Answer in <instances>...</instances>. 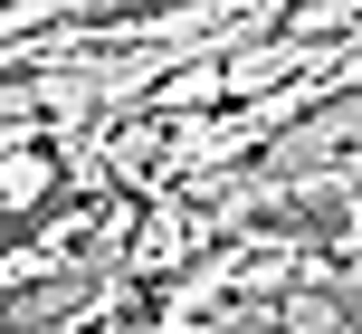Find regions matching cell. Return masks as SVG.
I'll list each match as a JSON object with an SVG mask.
<instances>
[{
  "label": "cell",
  "mask_w": 362,
  "mask_h": 334,
  "mask_svg": "<svg viewBox=\"0 0 362 334\" xmlns=\"http://www.w3.org/2000/svg\"><path fill=\"white\" fill-rule=\"evenodd\" d=\"M344 153H362V86L325 96V105H305L286 134H267V153H238L219 182H267V191H305L325 163H344Z\"/></svg>",
  "instance_id": "6da1fadb"
},
{
  "label": "cell",
  "mask_w": 362,
  "mask_h": 334,
  "mask_svg": "<svg viewBox=\"0 0 362 334\" xmlns=\"http://www.w3.org/2000/svg\"><path fill=\"white\" fill-rule=\"evenodd\" d=\"M248 239H286V248H344L353 239V201L334 182H305V191H267L248 210Z\"/></svg>",
  "instance_id": "7a4b0ae2"
},
{
  "label": "cell",
  "mask_w": 362,
  "mask_h": 334,
  "mask_svg": "<svg viewBox=\"0 0 362 334\" xmlns=\"http://www.w3.org/2000/svg\"><path fill=\"white\" fill-rule=\"evenodd\" d=\"M86 296H105V267L95 258H67V267H38V277L0 287V334H57Z\"/></svg>",
  "instance_id": "3957f363"
},
{
  "label": "cell",
  "mask_w": 362,
  "mask_h": 334,
  "mask_svg": "<svg viewBox=\"0 0 362 334\" xmlns=\"http://www.w3.org/2000/svg\"><path fill=\"white\" fill-rule=\"evenodd\" d=\"M67 210H86V191H76V182H48V191H38V201H19L10 220H0V258H10V248H29L38 229H57V220H67Z\"/></svg>",
  "instance_id": "277c9868"
}]
</instances>
